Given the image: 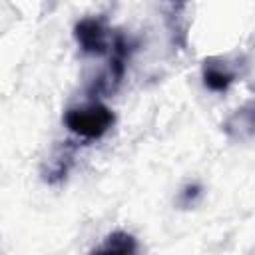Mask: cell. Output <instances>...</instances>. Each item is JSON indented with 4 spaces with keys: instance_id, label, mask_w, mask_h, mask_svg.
Listing matches in <instances>:
<instances>
[{
    "instance_id": "obj_1",
    "label": "cell",
    "mask_w": 255,
    "mask_h": 255,
    "mask_svg": "<svg viewBox=\"0 0 255 255\" xmlns=\"http://www.w3.org/2000/svg\"><path fill=\"white\" fill-rule=\"evenodd\" d=\"M70 133L82 139H100L110 131L116 122L114 112L102 102H88L82 106L68 108L62 118Z\"/></svg>"
},
{
    "instance_id": "obj_2",
    "label": "cell",
    "mask_w": 255,
    "mask_h": 255,
    "mask_svg": "<svg viewBox=\"0 0 255 255\" xmlns=\"http://www.w3.org/2000/svg\"><path fill=\"white\" fill-rule=\"evenodd\" d=\"M135 44L129 42L122 32H116L114 38H112V50H110V62H108V70L102 78H98L92 88H90V94H108V92H114L124 76H126V68H128V60L133 52Z\"/></svg>"
},
{
    "instance_id": "obj_3",
    "label": "cell",
    "mask_w": 255,
    "mask_h": 255,
    "mask_svg": "<svg viewBox=\"0 0 255 255\" xmlns=\"http://www.w3.org/2000/svg\"><path fill=\"white\" fill-rule=\"evenodd\" d=\"M74 38L84 54L90 56H106L112 50V32L106 26L102 16H88L76 22Z\"/></svg>"
},
{
    "instance_id": "obj_4",
    "label": "cell",
    "mask_w": 255,
    "mask_h": 255,
    "mask_svg": "<svg viewBox=\"0 0 255 255\" xmlns=\"http://www.w3.org/2000/svg\"><path fill=\"white\" fill-rule=\"evenodd\" d=\"M201 78L207 90L211 92H227L229 86L237 80V66L229 58H205L201 66Z\"/></svg>"
},
{
    "instance_id": "obj_5",
    "label": "cell",
    "mask_w": 255,
    "mask_h": 255,
    "mask_svg": "<svg viewBox=\"0 0 255 255\" xmlns=\"http://www.w3.org/2000/svg\"><path fill=\"white\" fill-rule=\"evenodd\" d=\"M223 133L233 141H249L255 137V100L237 108L223 124Z\"/></svg>"
},
{
    "instance_id": "obj_6",
    "label": "cell",
    "mask_w": 255,
    "mask_h": 255,
    "mask_svg": "<svg viewBox=\"0 0 255 255\" xmlns=\"http://www.w3.org/2000/svg\"><path fill=\"white\" fill-rule=\"evenodd\" d=\"M94 251L98 253H135L137 251V243H135V237L126 233V231H112L104 241L102 245H98Z\"/></svg>"
},
{
    "instance_id": "obj_7",
    "label": "cell",
    "mask_w": 255,
    "mask_h": 255,
    "mask_svg": "<svg viewBox=\"0 0 255 255\" xmlns=\"http://www.w3.org/2000/svg\"><path fill=\"white\" fill-rule=\"evenodd\" d=\"M167 6V22H169V30L173 34V40H177V36L183 38L185 42V28H183V12H185V4L187 0H163Z\"/></svg>"
},
{
    "instance_id": "obj_8",
    "label": "cell",
    "mask_w": 255,
    "mask_h": 255,
    "mask_svg": "<svg viewBox=\"0 0 255 255\" xmlns=\"http://www.w3.org/2000/svg\"><path fill=\"white\" fill-rule=\"evenodd\" d=\"M70 165H72V157H70V153H66V151L60 153L58 157L50 159L48 169H44V181H48V183H58V181H62V179L68 175Z\"/></svg>"
},
{
    "instance_id": "obj_9",
    "label": "cell",
    "mask_w": 255,
    "mask_h": 255,
    "mask_svg": "<svg viewBox=\"0 0 255 255\" xmlns=\"http://www.w3.org/2000/svg\"><path fill=\"white\" fill-rule=\"evenodd\" d=\"M199 195H201V185L189 183V185H185V187L179 191V203H181L183 207H189V205H193V203L197 201Z\"/></svg>"
}]
</instances>
